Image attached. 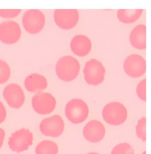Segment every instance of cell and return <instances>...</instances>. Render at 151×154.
<instances>
[{"label": "cell", "mask_w": 151, "mask_h": 154, "mask_svg": "<svg viewBox=\"0 0 151 154\" xmlns=\"http://www.w3.org/2000/svg\"><path fill=\"white\" fill-rule=\"evenodd\" d=\"M80 70L79 61L72 56L66 55L61 57L55 66V72L62 81L72 82L77 77Z\"/></svg>", "instance_id": "6da1fadb"}, {"label": "cell", "mask_w": 151, "mask_h": 154, "mask_svg": "<svg viewBox=\"0 0 151 154\" xmlns=\"http://www.w3.org/2000/svg\"><path fill=\"white\" fill-rule=\"evenodd\" d=\"M102 116L108 124L118 126L125 122L128 117V112L124 104L118 101H113L107 103L104 107Z\"/></svg>", "instance_id": "7a4b0ae2"}, {"label": "cell", "mask_w": 151, "mask_h": 154, "mask_svg": "<svg viewBox=\"0 0 151 154\" xmlns=\"http://www.w3.org/2000/svg\"><path fill=\"white\" fill-rule=\"evenodd\" d=\"M89 109L88 104L82 99L73 98L69 101L65 107L67 119L74 124L83 122L88 117Z\"/></svg>", "instance_id": "3957f363"}, {"label": "cell", "mask_w": 151, "mask_h": 154, "mask_svg": "<svg viewBox=\"0 0 151 154\" xmlns=\"http://www.w3.org/2000/svg\"><path fill=\"white\" fill-rule=\"evenodd\" d=\"M46 18L44 13L38 9L26 11L22 17V25L25 30L31 34L40 32L44 28Z\"/></svg>", "instance_id": "277c9868"}, {"label": "cell", "mask_w": 151, "mask_h": 154, "mask_svg": "<svg viewBox=\"0 0 151 154\" xmlns=\"http://www.w3.org/2000/svg\"><path fill=\"white\" fill-rule=\"evenodd\" d=\"M83 72L85 82L90 85H99L105 78L106 69L103 64L95 58L91 59L85 63Z\"/></svg>", "instance_id": "5b68a950"}, {"label": "cell", "mask_w": 151, "mask_h": 154, "mask_svg": "<svg viewBox=\"0 0 151 154\" xmlns=\"http://www.w3.org/2000/svg\"><path fill=\"white\" fill-rule=\"evenodd\" d=\"M31 105L36 113L45 115L51 113L55 110L57 101L51 94L39 92L32 98Z\"/></svg>", "instance_id": "8992f818"}, {"label": "cell", "mask_w": 151, "mask_h": 154, "mask_svg": "<svg viewBox=\"0 0 151 154\" xmlns=\"http://www.w3.org/2000/svg\"><path fill=\"white\" fill-rule=\"evenodd\" d=\"M32 142V133L28 129L22 128L11 134L8 143L10 148L13 151L20 153L28 150Z\"/></svg>", "instance_id": "52a82bcc"}, {"label": "cell", "mask_w": 151, "mask_h": 154, "mask_svg": "<svg viewBox=\"0 0 151 154\" xmlns=\"http://www.w3.org/2000/svg\"><path fill=\"white\" fill-rule=\"evenodd\" d=\"M54 19L57 25L63 30L74 28L79 20V13L77 9H56Z\"/></svg>", "instance_id": "ba28073f"}, {"label": "cell", "mask_w": 151, "mask_h": 154, "mask_svg": "<svg viewBox=\"0 0 151 154\" xmlns=\"http://www.w3.org/2000/svg\"><path fill=\"white\" fill-rule=\"evenodd\" d=\"M123 68L125 73L132 78H138L145 75L146 71L145 59L139 54H133L124 60Z\"/></svg>", "instance_id": "9c48e42d"}, {"label": "cell", "mask_w": 151, "mask_h": 154, "mask_svg": "<svg viewBox=\"0 0 151 154\" xmlns=\"http://www.w3.org/2000/svg\"><path fill=\"white\" fill-rule=\"evenodd\" d=\"M64 122L60 115H55L43 119L40 124V130L45 136L58 137L64 131Z\"/></svg>", "instance_id": "30bf717a"}, {"label": "cell", "mask_w": 151, "mask_h": 154, "mask_svg": "<svg viewBox=\"0 0 151 154\" xmlns=\"http://www.w3.org/2000/svg\"><path fill=\"white\" fill-rule=\"evenodd\" d=\"M22 31L18 23L5 20L0 23V42L5 45H13L20 38Z\"/></svg>", "instance_id": "8fae6325"}, {"label": "cell", "mask_w": 151, "mask_h": 154, "mask_svg": "<svg viewBox=\"0 0 151 154\" xmlns=\"http://www.w3.org/2000/svg\"><path fill=\"white\" fill-rule=\"evenodd\" d=\"M2 95L8 105L13 109H20L25 101L22 88L14 83H10L5 87L2 91Z\"/></svg>", "instance_id": "7c38bea8"}, {"label": "cell", "mask_w": 151, "mask_h": 154, "mask_svg": "<svg viewBox=\"0 0 151 154\" xmlns=\"http://www.w3.org/2000/svg\"><path fill=\"white\" fill-rule=\"evenodd\" d=\"M83 135L87 141L93 143H98L104 139L106 135V128L100 121L92 120L85 125Z\"/></svg>", "instance_id": "4fadbf2b"}, {"label": "cell", "mask_w": 151, "mask_h": 154, "mask_svg": "<svg viewBox=\"0 0 151 154\" xmlns=\"http://www.w3.org/2000/svg\"><path fill=\"white\" fill-rule=\"evenodd\" d=\"M70 48L76 55L83 57L90 53L92 49V42L86 35L78 34L71 40Z\"/></svg>", "instance_id": "5bb4252c"}, {"label": "cell", "mask_w": 151, "mask_h": 154, "mask_svg": "<svg viewBox=\"0 0 151 154\" xmlns=\"http://www.w3.org/2000/svg\"><path fill=\"white\" fill-rule=\"evenodd\" d=\"M48 85L46 78L39 73L30 74L24 80V86L30 92H42L46 89Z\"/></svg>", "instance_id": "9a60e30c"}, {"label": "cell", "mask_w": 151, "mask_h": 154, "mask_svg": "<svg viewBox=\"0 0 151 154\" xmlns=\"http://www.w3.org/2000/svg\"><path fill=\"white\" fill-rule=\"evenodd\" d=\"M130 42L132 46L138 50L146 48V27L144 24L136 26L130 35Z\"/></svg>", "instance_id": "2e32d148"}, {"label": "cell", "mask_w": 151, "mask_h": 154, "mask_svg": "<svg viewBox=\"0 0 151 154\" xmlns=\"http://www.w3.org/2000/svg\"><path fill=\"white\" fill-rule=\"evenodd\" d=\"M143 12V9H119L117 13V17L121 22L130 24L136 22Z\"/></svg>", "instance_id": "e0dca14e"}, {"label": "cell", "mask_w": 151, "mask_h": 154, "mask_svg": "<svg viewBox=\"0 0 151 154\" xmlns=\"http://www.w3.org/2000/svg\"><path fill=\"white\" fill-rule=\"evenodd\" d=\"M58 146L53 141L46 140L40 142L35 148V154H58Z\"/></svg>", "instance_id": "ac0fdd59"}, {"label": "cell", "mask_w": 151, "mask_h": 154, "mask_svg": "<svg viewBox=\"0 0 151 154\" xmlns=\"http://www.w3.org/2000/svg\"><path fill=\"white\" fill-rule=\"evenodd\" d=\"M11 76L9 65L5 61L0 59V84L6 83Z\"/></svg>", "instance_id": "d6986e66"}, {"label": "cell", "mask_w": 151, "mask_h": 154, "mask_svg": "<svg viewBox=\"0 0 151 154\" xmlns=\"http://www.w3.org/2000/svg\"><path fill=\"white\" fill-rule=\"evenodd\" d=\"M146 119L145 116L140 118L137 122V125L136 127V135L139 139L143 142L146 140Z\"/></svg>", "instance_id": "ffe728a7"}, {"label": "cell", "mask_w": 151, "mask_h": 154, "mask_svg": "<svg viewBox=\"0 0 151 154\" xmlns=\"http://www.w3.org/2000/svg\"><path fill=\"white\" fill-rule=\"evenodd\" d=\"M110 154H134V151L129 143H121L113 148Z\"/></svg>", "instance_id": "44dd1931"}, {"label": "cell", "mask_w": 151, "mask_h": 154, "mask_svg": "<svg viewBox=\"0 0 151 154\" xmlns=\"http://www.w3.org/2000/svg\"><path fill=\"white\" fill-rule=\"evenodd\" d=\"M146 79L141 80L137 85L136 88V93L138 97L145 102L146 101Z\"/></svg>", "instance_id": "7402d4cb"}, {"label": "cell", "mask_w": 151, "mask_h": 154, "mask_svg": "<svg viewBox=\"0 0 151 154\" xmlns=\"http://www.w3.org/2000/svg\"><path fill=\"white\" fill-rule=\"evenodd\" d=\"M21 9H0V17L5 19H11L19 16Z\"/></svg>", "instance_id": "603a6c76"}, {"label": "cell", "mask_w": 151, "mask_h": 154, "mask_svg": "<svg viewBox=\"0 0 151 154\" xmlns=\"http://www.w3.org/2000/svg\"><path fill=\"white\" fill-rule=\"evenodd\" d=\"M7 117V111L3 103L0 101V124L2 123Z\"/></svg>", "instance_id": "cb8c5ba5"}, {"label": "cell", "mask_w": 151, "mask_h": 154, "mask_svg": "<svg viewBox=\"0 0 151 154\" xmlns=\"http://www.w3.org/2000/svg\"><path fill=\"white\" fill-rule=\"evenodd\" d=\"M5 131L2 128H0V148L2 147L3 143H4V138H5Z\"/></svg>", "instance_id": "d4e9b609"}, {"label": "cell", "mask_w": 151, "mask_h": 154, "mask_svg": "<svg viewBox=\"0 0 151 154\" xmlns=\"http://www.w3.org/2000/svg\"><path fill=\"white\" fill-rule=\"evenodd\" d=\"M87 154H100L98 153H97V152H89V153H88Z\"/></svg>", "instance_id": "484cf974"}, {"label": "cell", "mask_w": 151, "mask_h": 154, "mask_svg": "<svg viewBox=\"0 0 151 154\" xmlns=\"http://www.w3.org/2000/svg\"><path fill=\"white\" fill-rule=\"evenodd\" d=\"M146 151H144L142 154H146Z\"/></svg>", "instance_id": "4316f807"}]
</instances>
